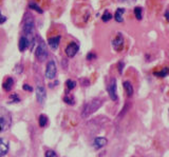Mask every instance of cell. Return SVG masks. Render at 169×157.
I'll use <instances>...</instances> for the list:
<instances>
[{
  "label": "cell",
  "mask_w": 169,
  "mask_h": 157,
  "mask_svg": "<svg viewBox=\"0 0 169 157\" xmlns=\"http://www.w3.org/2000/svg\"><path fill=\"white\" fill-rule=\"evenodd\" d=\"M23 33H24V37L28 39L30 45H33V42H34V40H35V38H34L35 22H34L33 16H32L30 13H26V15H24Z\"/></svg>",
  "instance_id": "6da1fadb"
},
{
  "label": "cell",
  "mask_w": 169,
  "mask_h": 157,
  "mask_svg": "<svg viewBox=\"0 0 169 157\" xmlns=\"http://www.w3.org/2000/svg\"><path fill=\"white\" fill-rule=\"evenodd\" d=\"M103 105V100L100 98H94V99L88 101L86 105H84L82 111V117L87 118L88 116H90L92 113L96 112L100 107Z\"/></svg>",
  "instance_id": "7a4b0ae2"
},
{
  "label": "cell",
  "mask_w": 169,
  "mask_h": 157,
  "mask_svg": "<svg viewBox=\"0 0 169 157\" xmlns=\"http://www.w3.org/2000/svg\"><path fill=\"white\" fill-rule=\"evenodd\" d=\"M48 47L47 45H45L43 41H40L38 47H37L36 51H35V55H36V58L38 59L39 61H45L48 57Z\"/></svg>",
  "instance_id": "3957f363"
},
{
  "label": "cell",
  "mask_w": 169,
  "mask_h": 157,
  "mask_svg": "<svg viewBox=\"0 0 169 157\" xmlns=\"http://www.w3.org/2000/svg\"><path fill=\"white\" fill-rule=\"evenodd\" d=\"M56 74H57V66H56L55 61L51 59V60L48 61L47 63V69H45V77L48 79H54L56 77Z\"/></svg>",
  "instance_id": "277c9868"
},
{
  "label": "cell",
  "mask_w": 169,
  "mask_h": 157,
  "mask_svg": "<svg viewBox=\"0 0 169 157\" xmlns=\"http://www.w3.org/2000/svg\"><path fill=\"white\" fill-rule=\"evenodd\" d=\"M0 124L2 127V131L11 126V115L4 107H0Z\"/></svg>",
  "instance_id": "5b68a950"
},
{
  "label": "cell",
  "mask_w": 169,
  "mask_h": 157,
  "mask_svg": "<svg viewBox=\"0 0 169 157\" xmlns=\"http://www.w3.org/2000/svg\"><path fill=\"white\" fill-rule=\"evenodd\" d=\"M108 94L110 96L112 101H117L119 96H117V86H116L115 79H111L110 83L108 86Z\"/></svg>",
  "instance_id": "8992f818"
},
{
  "label": "cell",
  "mask_w": 169,
  "mask_h": 157,
  "mask_svg": "<svg viewBox=\"0 0 169 157\" xmlns=\"http://www.w3.org/2000/svg\"><path fill=\"white\" fill-rule=\"evenodd\" d=\"M36 98L38 103H40V105H43L45 102V99H47V91H45V86H38L36 88Z\"/></svg>",
  "instance_id": "52a82bcc"
},
{
  "label": "cell",
  "mask_w": 169,
  "mask_h": 157,
  "mask_svg": "<svg viewBox=\"0 0 169 157\" xmlns=\"http://www.w3.org/2000/svg\"><path fill=\"white\" fill-rule=\"evenodd\" d=\"M78 50H79V47H78V45H77L76 42H71V43H69V45H67L66 54H67V56H68V57L73 58L74 56L77 54Z\"/></svg>",
  "instance_id": "ba28073f"
},
{
  "label": "cell",
  "mask_w": 169,
  "mask_h": 157,
  "mask_svg": "<svg viewBox=\"0 0 169 157\" xmlns=\"http://www.w3.org/2000/svg\"><path fill=\"white\" fill-rule=\"evenodd\" d=\"M112 45H113L114 50L117 51V52L121 50V47L124 45V37H123L121 33H117L115 39L112 41Z\"/></svg>",
  "instance_id": "9c48e42d"
},
{
  "label": "cell",
  "mask_w": 169,
  "mask_h": 157,
  "mask_svg": "<svg viewBox=\"0 0 169 157\" xmlns=\"http://www.w3.org/2000/svg\"><path fill=\"white\" fill-rule=\"evenodd\" d=\"M9 149H10V142L5 138L0 139V157H3L8 154Z\"/></svg>",
  "instance_id": "30bf717a"
},
{
  "label": "cell",
  "mask_w": 169,
  "mask_h": 157,
  "mask_svg": "<svg viewBox=\"0 0 169 157\" xmlns=\"http://www.w3.org/2000/svg\"><path fill=\"white\" fill-rule=\"evenodd\" d=\"M108 144V140L105 138V137H96L94 139V142H93V146L96 150L98 149H102L106 146V144Z\"/></svg>",
  "instance_id": "8fae6325"
},
{
  "label": "cell",
  "mask_w": 169,
  "mask_h": 157,
  "mask_svg": "<svg viewBox=\"0 0 169 157\" xmlns=\"http://www.w3.org/2000/svg\"><path fill=\"white\" fill-rule=\"evenodd\" d=\"M48 42H49V45L52 50H57V47H59V42H60V36L51 37V38H49Z\"/></svg>",
  "instance_id": "7c38bea8"
},
{
  "label": "cell",
  "mask_w": 169,
  "mask_h": 157,
  "mask_svg": "<svg viewBox=\"0 0 169 157\" xmlns=\"http://www.w3.org/2000/svg\"><path fill=\"white\" fill-rule=\"evenodd\" d=\"M3 90H4L5 92H10L12 91V89H13L14 86V80L12 77H8V78L5 79L4 81H3Z\"/></svg>",
  "instance_id": "4fadbf2b"
},
{
  "label": "cell",
  "mask_w": 169,
  "mask_h": 157,
  "mask_svg": "<svg viewBox=\"0 0 169 157\" xmlns=\"http://www.w3.org/2000/svg\"><path fill=\"white\" fill-rule=\"evenodd\" d=\"M30 47V43L24 36H21L19 39V51L20 52H24V51Z\"/></svg>",
  "instance_id": "5bb4252c"
},
{
  "label": "cell",
  "mask_w": 169,
  "mask_h": 157,
  "mask_svg": "<svg viewBox=\"0 0 169 157\" xmlns=\"http://www.w3.org/2000/svg\"><path fill=\"white\" fill-rule=\"evenodd\" d=\"M125 13V8H119L116 10L115 14H114V19H115L116 22H123L124 19H123V14Z\"/></svg>",
  "instance_id": "9a60e30c"
},
{
  "label": "cell",
  "mask_w": 169,
  "mask_h": 157,
  "mask_svg": "<svg viewBox=\"0 0 169 157\" xmlns=\"http://www.w3.org/2000/svg\"><path fill=\"white\" fill-rule=\"evenodd\" d=\"M123 86H124V89H125V91H126L127 95H128L129 97H131L132 95H133V92H134V90H133V86H132V84L130 83L129 81H124Z\"/></svg>",
  "instance_id": "2e32d148"
},
{
  "label": "cell",
  "mask_w": 169,
  "mask_h": 157,
  "mask_svg": "<svg viewBox=\"0 0 169 157\" xmlns=\"http://www.w3.org/2000/svg\"><path fill=\"white\" fill-rule=\"evenodd\" d=\"M49 122V119H48V116L45 115V114H41L39 116V120H38V123H39V127L41 128H45V126L48 124Z\"/></svg>",
  "instance_id": "e0dca14e"
},
{
  "label": "cell",
  "mask_w": 169,
  "mask_h": 157,
  "mask_svg": "<svg viewBox=\"0 0 169 157\" xmlns=\"http://www.w3.org/2000/svg\"><path fill=\"white\" fill-rule=\"evenodd\" d=\"M168 68L167 66H164L163 70L162 71H156V72H153V75L156 77H166L167 76V74H168Z\"/></svg>",
  "instance_id": "ac0fdd59"
},
{
  "label": "cell",
  "mask_w": 169,
  "mask_h": 157,
  "mask_svg": "<svg viewBox=\"0 0 169 157\" xmlns=\"http://www.w3.org/2000/svg\"><path fill=\"white\" fill-rule=\"evenodd\" d=\"M29 8L35 10L37 13H39V14H42V12H43V11H42V8H40L39 5H37L36 2H33V1H31V2L29 3Z\"/></svg>",
  "instance_id": "d6986e66"
},
{
  "label": "cell",
  "mask_w": 169,
  "mask_h": 157,
  "mask_svg": "<svg viewBox=\"0 0 169 157\" xmlns=\"http://www.w3.org/2000/svg\"><path fill=\"white\" fill-rule=\"evenodd\" d=\"M142 12H143V8H141V6H135L134 15H135V17H136L137 20H142V18H143Z\"/></svg>",
  "instance_id": "ffe728a7"
},
{
  "label": "cell",
  "mask_w": 169,
  "mask_h": 157,
  "mask_svg": "<svg viewBox=\"0 0 169 157\" xmlns=\"http://www.w3.org/2000/svg\"><path fill=\"white\" fill-rule=\"evenodd\" d=\"M111 19H112V15H111V13L109 12V11H105L103 14V16H102V20H103L104 22H108V21H110Z\"/></svg>",
  "instance_id": "44dd1931"
},
{
  "label": "cell",
  "mask_w": 169,
  "mask_h": 157,
  "mask_svg": "<svg viewBox=\"0 0 169 157\" xmlns=\"http://www.w3.org/2000/svg\"><path fill=\"white\" fill-rule=\"evenodd\" d=\"M63 101L70 105H73L74 103H75V99H74V97L71 96V95H67V96L63 97Z\"/></svg>",
  "instance_id": "7402d4cb"
},
{
  "label": "cell",
  "mask_w": 169,
  "mask_h": 157,
  "mask_svg": "<svg viewBox=\"0 0 169 157\" xmlns=\"http://www.w3.org/2000/svg\"><path fill=\"white\" fill-rule=\"evenodd\" d=\"M66 84H67V88H68L69 91H71V90H73L75 86H76V82L73 80H71V79H68V80L66 81Z\"/></svg>",
  "instance_id": "603a6c76"
},
{
  "label": "cell",
  "mask_w": 169,
  "mask_h": 157,
  "mask_svg": "<svg viewBox=\"0 0 169 157\" xmlns=\"http://www.w3.org/2000/svg\"><path fill=\"white\" fill-rule=\"evenodd\" d=\"M45 157H59V156L56 154V152H54L52 150H49V151L45 152Z\"/></svg>",
  "instance_id": "cb8c5ba5"
},
{
  "label": "cell",
  "mask_w": 169,
  "mask_h": 157,
  "mask_svg": "<svg viewBox=\"0 0 169 157\" xmlns=\"http://www.w3.org/2000/svg\"><path fill=\"white\" fill-rule=\"evenodd\" d=\"M22 89H23L24 91H28V92L33 91V88H32V86H30L29 84H26V83H24L23 86H22Z\"/></svg>",
  "instance_id": "d4e9b609"
},
{
  "label": "cell",
  "mask_w": 169,
  "mask_h": 157,
  "mask_svg": "<svg viewBox=\"0 0 169 157\" xmlns=\"http://www.w3.org/2000/svg\"><path fill=\"white\" fill-rule=\"evenodd\" d=\"M95 57H96V55H95L93 52H90L89 54L87 55V59H88V60H92V59H94Z\"/></svg>",
  "instance_id": "484cf974"
},
{
  "label": "cell",
  "mask_w": 169,
  "mask_h": 157,
  "mask_svg": "<svg viewBox=\"0 0 169 157\" xmlns=\"http://www.w3.org/2000/svg\"><path fill=\"white\" fill-rule=\"evenodd\" d=\"M11 98L13 99V102H19L20 101V99H19V97L17 96L16 94H12L11 95Z\"/></svg>",
  "instance_id": "4316f807"
},
{
  "label": "cell",
  "mask_w": 169,
  "mask_h": 157,
  "mask_svg": "<svg viewBox=\"0 0 169 157\" xmlns=\"http://www.w3.org/2000/svg\"><path fill=\"white\" fill-rule=\"evenodd\" d=\"M117 69H119V73H123V69H124V62H119V64H117Z\"/></svg>",
  "instance_id": "83f0119b"
},
{
  "label": "cell",
  "mask_w": 169,
  "mask_h": 157,
  "mask_svg": "<svg viewBox=\"0 0 169 157\" xmlns=\"http://www.w3.org/2000/svg\"><path fill=\"white\" fill-rule=\"evenodd\" d=\"M5 21H6V17H5V16H3V15H2V13L0 12V24L4 23Z\"/></svg>",
  "instance_id": "f1b7e54d"
},
{
  "label": "cell",
  "mask_w": 169,
  "mask_h": 157,
  "mask_svg": "<svg viewBox=\"0 0 169 157\" xmlns=\"http://www.w3.org/2000/svg\"><path fill=\"white\" fill-rule=\"evenodd\" d=\"M165 18H166V20L168 21L169 17H168V10H166V12H165Z\"/></svg>",
  "instance_id": "f546056e"
},
{
  "label": "cell",
  "mask_w": 169,
  "mask_h": 157,
  "mask_svg": "<svg viewBox=\"0 0 169 157\" xmlns=\"http://www.w3.org/2000/svg\"><path fill=\"white\" fill-rule=\"evenodd\" d=\"M2 131V127H1V124H0V132Z\"/></svg>",
  "instance_id": "4dcf8cb0"
},
{
  "label": "cell",
  "mask_w": 169,
  "mask_h": 157,
  "mask_svg": "<svg viewBox=\"0 0 169 157\" xmlns=\"http://www.w3.org/2000/svg\"><path fill=\"white\" fill-rule=\"evenodd\" d=\"M121 1H127V0H121ZM129 1H134V0H129Z\"/></svg>",
  "instance_id": "1f68e13d"
}]
</instances>
